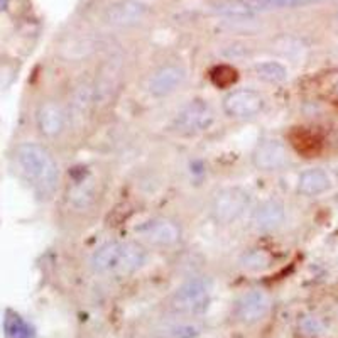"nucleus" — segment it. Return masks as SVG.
Wrapping results in <instances>:
<instances>
[{
  "label": "nucleus",
  "instance_id": "obj_1",
  "mask_svg": "<svg viewBox=\"0 0 338 338\" xmlns=\"http://www.w3.org/2000/svg\"><path fill=\"white\" fill-rule=\"evenodd\" d=\"M17 171L43 196L54 193L59 181V169L46 147L36 142H22L14 149Z\"/></svg>",
  "mask_w": 338,
  "mask_h": 338
},
{
  "label": "nucleus",
  "instance_id": "obj_2",
  "mask_svg": "<svg viewBox=\"0 0 338 338\" xmlns=\"http://www.w3.org/2000/svg\"><path fill=\"white\" fill-rule=\"evenodd\" d=\"M147 252L136 242H106L91 256V269L103 276H127L141 269Z\"/></svg>",
  "mask_w": 338,
  "mask_h": 338
},
{
  "label": "nucleus",
  "instance_id": "obj_3",
  "mask_svg": "<svg viewBox=\"0 0 338 338\" xmlns=\"http://www.w3.org/2000/svg\"><path fill=\"white\" fill-rule=\"evenodd\" d=\"M251 206V194L245 189L230 186L223 188L211 200V218L220 225H230L237 221Z\"/></svg>",
  "mask_w": 338,
  "mask_h": 338
},
{
  "label": "nucleus",
  "instance_id": "obj_4",
  "mask_svg": "<svg viewBox=\"0 0 338 338\" xmlns=\"http://www.w3.org/2000/svg\"><path fill=\"white\" fill-rule=\"evenodd\" d=\"M210 303V284L203 277H191L174 291L171 304L176 311L198 314L203 313Z\"/></svg>",
  "mask_w": 338,
  "mask_h": 338
},
{
  "label": "nucleus",
  "instance_id": "obj_5",
  "mask_svg": "<svg viewBox=\"0 0 338 338\" xmlns=\"http://www.w3.org/2000/svg\"><path fill=\"white\" fill-rule=\"evenodd\" d=\"M213 122H215V110L206 100L196 98L188 101L186 105L176 114L174 117V129L179 134L194 136L208 131Z\"/></svg>",
  "mask_w": 338,
  "mask_h": 338
},
{
  "label": "nucleus",
  "instance_id": "obj_6",
  "mask_svg": "<svg viewBox=\"0 0 338 338\" xmlns=\"http://www.w3.org/2000/svg\"><path fill=\"white\" fill-rule=\"evenodd\" d=\"M136 232L142 242L159 249L174 247L181 239L179 225L169 218H163V216H156V218H151L144 221V223H141L136 229Z\"/></svg>",
  "mask_w": 338,
  "mask_h": 338
},
{
  "label": "nucleus",
  "instance_id": "obj_7",
  "mask_svg": "<svg viewBox=\"0 0 338 338\" xmlns=\"http://www.w3.org/2000/svg\"><path fill=\"white\" fill-rule=\"evenodd\" d=\"M264 96L251 88H237L225 95L223 112L230 119H252L264 110Z\"/></svg>",
  "mask_w": 338,
  "mask_h": 338
},
{
  "label": "nucleus",
  "instance_id": "obj_8",
  "mask_svg": "<svg viewBox=\"0 0 338 338\" xmlns=\"http://www.w3.org/2000/svg\"><path fill=\"white\" fill-rule=\"evenodd\" d=\"M122 85V58L110 56L100 68V73L93 81L95 106L110 105Z\"/></svg>",
  "mask_w": 338,
  "mask_h": 338
},
{
  "label": "nucleus",
  "instance_id": "obj_9",
  "mask_svg": "<svg viewBox=\"0 0 338 338\" xmlns=\"http://www.w3.org/2000/svg\"><path fill=\"white\" fill-rule=\"evenodd\" d=\"M289 163V152L284 142L279 139H262L256 146L252 152V164L254 168L264 173H272V171H279L286 168Z\"/></svg>",
  "mask_w": 338,
  "mask_h": 338
},
{
  "label": "nucleus",
  "instance_id": "obj_10",
  "mask_svg": "<svg viewBox=\"0 0 338 338\" xmlns=\"http://www.w3.org/2000/svg\"><path fill=\"white\" fill-rule=\"evenodd\" d=\"M269 308H271V299L266 291L252 289L249 291V293H245L242 298L237 301L235 314H237L239 321L245 323V325H252V323L261 321V319L269 313Z\"/></svg>",
  "mask_w": 338,
  "mask_h": 338
},
{
  "label": "nucleus",
  "instance_id": "obj_11",
  "mask_svg": "<svg viewBox=\"0 0 338 338\" xmlns=\"http://www.w3.org/2000/svg\"><path fill=\"white\" fill-rule=\"evenodd\" d=\"M284 220H286V208L276 198L261 201L254 208L251 216V223L257 232H274V230H277L284 223Z\"/></svg>",
  "mask_w": 338,
  "mask_h": 338
},
{
  "label": "nucleus",
  "instance_id": "obj_12",
  "mask_svg": "<svg viewBox=\"0 0 338 338\" xmlns=\"http://www.w3.org/2000/svg\"><path fill=\"white\" fill-rule=\"evenodd\" d=\"M186 80V71L179 64H166L159 68L149 80V93L156 98H164L174 93Z\"/></svg>",
  "mask_w": 338,
  "mask_h": 338
},
{
  "label": "nucleus",
  "instance_id": "obj_13",
  "mask_svg": "<svg viewBox=\"0 0 338 338\" xmlns=\"http://www.w3.org/2000/svg\"><path fill=\"white\" fill-rule=\"evenodd\" d=\"M147 14V7L142 2L136 0H120V2L112 4L105 11V21L110 26L117 27H129L139 24Z\"/></svg>",
  "mask_w": 338,
  "mask_h": 338
},
{
  "label": "nucleus",
  "instance_id": "obj_14",
  "mask_svg": "<svg viewBox=\"0 0 338 338\" xmlns=\"http://www.w3.org/2000/svg\"><path fill=\"white\" fill-rule=\"evenodd\" d=\"M38 129L44 137H58L66 127V112L58 101L48 100L38 106L36 112Z\"/></svg>",
  "mask_w": 338,
  "mask_h": 338
},
{
  "label": "nucleus",
  "instance_id": "obj_15",
  "mask_svg": "<svg viewBox=\"0 0 338 338\" xmlns=\"http://www.w3.org/2000/svg\"><path fill=\"white\" fill-rule=\"evenodd\" d=\"M331 188V178L325 169L311 168L299 174L298 191L304 196H318Z\"/></svg>",
  "mask_w": 338,
  "mask_h": 338
},
{
  "label": "nucleus",
  "instance_id": "obj_16",
  "mask_svg": "<svg viewBox=\"0 0 338 338\" xmlns=\"http://www.w3.org/2000/svg\"><path fill=\"white\" fill-rule=\"evenodd\" d=\"M95 106V86L91 81H81L75 88L71 96V112L73 119L85 120Z\"/></svg>",
  "mask_w": 338,
  "mask_h": 338
},
{
  "label": "nucleus",
  "instance_id": "obj_17",
  "mask_svg": "<svg viewBox=\"0 0 338 338\" xmlns=\"http://www.w3.org/2000/svg\"><path fill=\"white\" fill-rule=\"evenodd\" d=\"M211 11L220 17H225L229 21H254L257 14L252 11L251 7H247L242 0H220L211 6Z\"/></svg>",
  "mask_w": 338,
  "mask_h": 338
},
{
  "label": "nucleus",
  "instance_id": "obj_18",
  "mask_svg": "<svg viewBox=\"0 0 338 338\" xmlns=\"http://www.w3.org/2000/svg\"><path fill=\"white\" fill-rule=\"evenodd\" d=\"M254 73L259 80L271 83V85H279L288 80V69L277 61H264L257 63L254 66Z\"/></svg>",
  "mask_w": 338,
  "mask_h": 338
},
{
  "label": "nucleus",
  "instance_id": "obj_19",
  "mask_svg": "<svg viewBox=\"0 0 338 338\" xmlns=\"http://www.w3.org/2000/svg\"><path fill=\"white\" fill-rule=\"evenodd\" d=\"M95 200V186L91 179H83V181L76 183V186L71 189L69 193V201L73 206L85 210L93 203Z\"/></svg>",
  "mask_w": 338,
  "mask_h": 338
},
{
  "label": "nucleus",
  "instance_id": "obj_20",
  "mask_svg": "<svg viewBox=\"0 0 338 338\" xmlns=\"http://www.w3.org/2000/svg\"><path fill=\"white\" fill-rule=\"evenodd\" d=\"M239 264L245 271L257 272L271 266V256L264 249H251V251H245L242 254Z\"/></svg>",
  "mask_w": 338,
  "mask_h": 338
},
{
  "label": "nucleus",
  "instance_id": "obj_21",
  "mask_svg": "<svg viewBox=\"0 0 338 338\" xmlns=\"http://www.w3.org/2000/svg\"><path fill=\"white\" fill-rule=\"evenodd\" d=\"M6 331L9 338H34V328L17 313H9L6 319Z\"/></svg>",
  "mask_w": 338,
  "mask_h": 338
},
{
  "label": "nucleus",
  "instance_id": "obj_22",
  "mask_svg": "<svg viewBox=\"0 0 338 338\" xmlns=\"http://www.w3.org/2000/svg\"><path fill=\"white\" fill-rule=\"evenodd\" d=\"M242 2L257 14V12L282 11V9L298 7L301 0H242Z\"/></svg>",
  "mask_w": 338,
  "mask_h": 338
},
{
  "label": "nucleus",
  "instance_id": "obj_23",
  "mask_svg": "<svg viewBox=\"0 0 338 338\" xmlns=\"http://www.w3.org/2000/svg\"><path fill=\"white\" fill-rule=\"evenodd\" d=\"M301 48H303V46H301L299 41H296L293 38H281L274 43V49L277 53H281L282 56H288V58H293L296 54H299Z\"/></svg>",
  "mask_w": 338,
  "mask_h": 338
},
{
  "label": "nucleus",
  "instance_id": "obj_24",
  "mask_svg": "<svg viewBox=\"0 0 338 338\" xmlns=\"http://www.w3.org/2000/svg\"><path fill=\"white\" fill-rule=\"evenodd\" d=\"M299 330L304 336L314 338L323 331V325L314 316H304L299 319Z\"/></svg>",
  "mask_w": 338,
  "mask_h": 338
},
{
  "label": "nucleus",
  "instance_id": "obj_25",
  "mask_svg": "<svg viewBox=\"0 0 338 338\" xmlns=\"http://www.w3.org/2000/svg\"><path fill=\"white\" fill-rule=\"evenodd\" d=\"M171 335L173 338H196L200 335V328L189 325V323H183V325H178L171 330Z\"/></svg>",
  "mask_w": 338,
  "mask_h": 338
},
{
  "label": "nucleus",
  "instance_id": "obj_26",
  "mask_svg": "<svg viewBox=\"0 0 338 338\" xmlns=\"http://www.w3.org/2000/svg\"><path fill=\"white\" fill-rule=\"evenodd\" d=\"M223 54L227 58L230 59H240V58H245L249 54V49L245 48V46H240V44H234V46H229V48L223 49Z\"/></svg>",
  "mask_w": 338,
  "mask_h": 338
},
{
  "label": "nucleus",
  "instance_id": "obj_27",
  "mask_svg": "<svg viewBox=\"0 0 338 338\" xmlns=\"http://www.w3.org/2000/svg\"><path fill=\"white\" fill-rule=\"evenodd\" d=\"M7 9V0H0V11H6Z\"/></svg>",
  "mask_w": 338,
  "mask_h": 338
},
{
  "label": "nucleus",
  "instance_id": "obj_28",
  "mask_svg": "<svg viewBox=\"0 0 338 338\" xmlns=\"http://www.w3.org/2000/svg\"><path fill=\"white\" fill-rule=\"evenodd\" d=\"M333 88H335V91H336V93H338V78H336V80H335V85H333Z\"/></svg>",
  "mask_w": 338,
  "mask_h": 338
},
{
  "label": "nucleus",
  "instance_id": "obj_29",
  "mask_svg": "<svg viewBox=\"0 0 338 338\" xmlns=\"http://www.w3.org/2000/svg\"><path fill=\"white\" fill-rule=\"evenodd\" d=\"M336 21H338V14H336Z\"/></svg>",
  "mask_w": 338,
  "mask_h": 338
}]
</instances>
